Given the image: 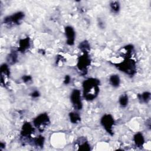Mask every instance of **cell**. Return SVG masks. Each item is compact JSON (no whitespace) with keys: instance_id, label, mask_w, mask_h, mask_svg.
I'll use <instances>...</instances> for the list:
<instances>
[{"instance_id":"obj_17","label":"cell","mask_w":151,"mask_h":151,"mask_svg":"<svg viewBox=\"0 0 151 151\" xmlns=\"http://www.w3.org/2000/svg\"><path fill=\"white\" fill-rule=\"evenodd\" d=\"M1 76H6L7 77L9 76L10 71L8 65L6 64H3L1 66Z\"/></svg>"},{"instance_id":"obj_26","label":"cell","mask_w":151,"mask_h":151,"mask_svg":"<svg viewBox=\"0 0 151 151\" xmlns=\"http://www.w3.org/2000/svg\"><path fill=\"white\" fill-rule=\"evenodd\" d=\"M5 146V144L4 143L1 142V143H0V150H2L3 148H4Z\"/></svg>"},{"instance_id":"obj_13","label":"cell","mask_w":151,"mask_h":151,"mask_svg":"<svg viewBox=\"0 0 151 151\" xmlns=\"http://www.w3.org/2000/svg\"><path fill=\"white\" fill-rule=\"evenodd\" d=\"M137 97L141 103H147L150 100V93L149 92L146 91L143 93L142 94H139L137 95Z\"/></svg>"},{"instance_id":"obj_11","label":"cell","mask_w":151,"mask_h":151,"mask_svg":"<svg viewBox=\"0 0 151 151\" xmlns=\"http://www.w3.org/2000/svg\"><path fill=\"white\" fill-rule=\"evenodd\" d=\"M134 142L137 147H141L145 143V139L143 134L141 133H137L134 136Z\"/></svg>"},{"instance_id":"obj_18","label":"cell","mask_w":151,"mask_h":151,"mask_svg":"<svg viewBox=\"0 0 151 151\" xmlns=\"http://www.w3.org/2000/svg\"><path fill=\"white\" fill-rule=\"evenodd\" d=\"M44 140L45 139L43 136H40L34 139V143L35 146L40 147H42L44 146Z\"/></svg>"},{"instance_id":"obj_25","label":"cell","mask_w":151,"mask_h":151,"mask_svg":"<svg viewBox=\"0 0 151 151\" xmlns=\"http://www.w3.org/2000/svg\"><path fill=\"white\" fill-rule=\"evenodd\" d=\"M146 123L147 124V125H146L149 129L150 128V119H149L147 120H146Z\"/></svg>"},{"instance_id":"obj_9","label":"cell","mask_w":151,"mask_h":151,"mask_svg":"<svg viewBox=\"0 0 151 151\" xmlns=\"http://www.w3.org/2000/svg\"><path fill=\"white\" fill-rule=\"evenodd\" d=\"M34 132V129L32 126V125L30 124L29 122H26L25 123L21 129V134L22 137H30L31 134L33 133Z\"/></svg>"},{"instance_id":"obj_19","label":"cell","mask_w":151,"mask_h":151,"mask_svg":"<svg viewBox=\"0 0 151 151\" xmlns=\"http://www.w3.org/2000/svg\"><path fill=\"white\" fill-rule=\"evenodd\" d=\"M79 48L83 52H87L90 50V44L86 40L81 42L79 45Z\"/></svg>"},{"instance_id":"obj_22","label":"cell","mask_w":151,"mask_h":151,"mask_svg":"<svg viewBox=\"0 0 151 151\" xmlns=\"http://www.w3.org/2000/svg\"><path fill=\"white\" fill-rule=\"evenodd\" d=\"M31 77L30 76H28V75H27V76H23L22 77V80H23V81L24 82H25V83H27V82H28V81H30L31 80Z\"/></svg>"},{"instance_id":"obj_6","label":"cell","mask_w":151,"mask_h":151,"mask_svg":"<svg viewBox=\"0 0 151 151\" xmlns=\"http://www.w3.org/2000/svg\"><path fill=\"white\" fill-rule=\"evenodd\" d=\"M70 100L76 110H79L82 109L83 104L81 99L80 91L79 90L74 89L71 92L70 95Z\"/></svg>"},{"instance_id":"obj_12","label":"cell","mask_w":151,"mask_h":151,"mask_svg":"<svg viewBox=\"0 0 151 151\" xmlns=\"http://www.w3.org/2000/svg\"><path fill=\"white\" fill-rule=\"evenodd\" d=\"M109 82L113 87H119L120 83V79L119 76L117 74L111 75L109 78Z\"/></svg>"},{"instance_id":"obj_4","label":"cell","mask_w":151,"mask_h":151,"mask_svg":"<svg viewBox=\"0 0 151 151\" xmlns=\"http://www.w3.org/2000/svg\"><path fill=\"white\" fill-rule=\"evenodd\" d=\"M101 124L105 129V130L110 135L113 134V126L114 123V120L113 116L111 114H104L101 119Z\"/></svg>"},{"instance_id":"obj_1","label":"cell","mask_w":151,"mask_h":151,"mask_svg":"<svg viewBox=\"0 0 151 151\" xmlns=\"http://www.w3.org/2000/svg\"><path fill=\"white\" fill-rule=\"evenodd\" d=\"M100 81L94 78L86 80L83 83V96L87 100H93L98 95L100 88Z\"/></svg>"},{"instance_id":"obj_7","label":"cell","mask_w":151,"mask_h":151,"mask_svg":"<svg viewBox=\"0 0 151 151\" xmlns=\"http://www.w3.org/2000/svg\"><path fill=\"white\" fill-rule=\"evenodd\" d=\"M24 18V13L20 11L5 17L4 21L6 24H19Z\"/></svg>"},{"instance_id":"obj_16","label":"cell","mask_w":151,"mask_h":151,"mask_svg":"<svg viewBox=\"0 0 151 151\" xmlns=\"http://www.w3.org/2000/svg\"><path fill=\"white\" fill-rule=\"evenodd\" d=\"M119 104L120 105L123 107H126L127 104H128V101H129V99H128V96L127 94H122L120 98H119Z\"/></svg>"},{"instance_id":"obj_10","label":"cell","mask_w":151,"mask_h":151,"mask_svg":"<svg viewBox=\"0 0 151 151\" xmlns=\"http://www.w3.org/2000/svg\"><path fill=\"white\" fill-rule=\"evenodd\" d=\"M30 46V41L29 37L21 39L19 42V47L18 50L21 52H24Z\"/></svg>"},{"instance_id":"obj_21","label":"cell","mask_w":151,"mask_h":151,"mask_svg":"<svg viewBox=\"0 0 151 151\" xmlns=\"http://www.w3.org/2000/svg\"><path fill=\"white\" fill-rule=\"evenodd\" d=\"M79 150H90V146L87 141H84L83 143H78V149Z\"/></svg>"},{"instance_id":"obj_8","label":"cell","mask_w":151,"mask_h":151,"mask_svg":"<svg viewBox=\"0 0 151 151\" xmlns=\"http://www.w3.org/2000/svg\"><path fill=\"white\" fill-rule=\"evenodd\" d=\"M65 34L67 37V44L69 45H73L75 41V31L73 27L67 26L65 28Z\"/></svg>"},{"instance_id":"obj_15","label":"cell","mask_w":151,"mask_h":151,"mask_svg":"<svg viewBox=\"0 0 151 151\" xmlns=\"http://www.w3.org/2000/svg\"><path fill=\"white\" fill-rule=\"evenodd\" d=\"M17 58H18V55H17V52L15 51H12L8 55L6 60H7L8 63L9 64L12 65L17 62Z\"/></svg>"},{"instance_id":"obj_23","label":"cell","mask_w":151,"mask_h":151,"mask_svg":"<svg viewBox=\"0 0 151 151\" xmlns=\"http://www.w3.org/2000/svg\"><path fill=\"white\" fill-rule=\"evenodd\" d=\"M70 82V77L68 75H66L64 80V83L65 84H68Z\"/></svg>"},{"instance_id":"obj_20","label":"cell","mask_w":151,"mask_h":151,"mask_svg":"<svg viewBox=\"0 0 151 151\" xmlns=\"http://www.w3.org/2000/svg\"><path fill=\"white\" fill-rule=\"evenodd\" d=\"M110 6L114 13H117L120 10V4L118 1H112L110 4Z\"/></svg>"},{"instance_id":"obj_3","label":"cell","mask_w":151,"mask_h":151,"mask_svg":"<svg viewBox=\"0 0 151 151\" xmlns=\"http://www.w3.org/2000/svg\"><path fill=\"white\" fill-rule=\"evenodd\" d=\"M33 123L40 132H43L45 127L50 123V119L47 113H41L36 117Z\"/></svg>"},{"instance_id":"obj_14","label":"cell","mask_w":151,"mask_h":151,"mask_svg":"<svg viewBox=\"0 0 151 151\" xmlns=\"http://www.w3.org/2000/svg\"><path fill=\"white\" fill-rule=\"evenodd\" d=\"M69 117L70 122L72 123H78L81 120L80 114L76 112H71L69 113Z\"/></svg>"},{"instance_id":"obj_2","label":"cell","mask_w":151,"mask_h":151,"mask_svg":"<svg viewBox=\"0 0 151 151\" xmlns=\"http://www.w3.org/2000/svg\"><path fill=\"white\" fill-rule=\"evenodd\" d=\"M115 65L121 71L128 75L133 76L136 73V63L130 58H126L123 61L115 64Z\"/></svg>"},{"instance_id":"obj_5","label":"cell","mask_w":151,"mask_h":151,"mask_svg":"<svg viewBox=\"0 0 151 151\" xmlns=\"http://www.w3.org/2000/svg\"><path fill=\"white\" fill-rule=\"evenodd\" d=\"M90 58L87 52H83V54L78 58L77 62V67L80 71L85 73L87 71L88 67L90 64Z\"/></svg>"},{"instance_id":"obj_24","label":"cell","mask_w":151,"mask_h":151,"mask_svg":"<svg viewBox=\"0 0 151 151\" xmlns=\"http://www.w3.org/2000/svg\"><path fill=\"white\" fill-rule=\"evenodd\" d=\"M31 96L32 97H34V98H37L38 97L40 96V93L38 91H34L32 94H31Z\"/></svg>"}]
</instances>
